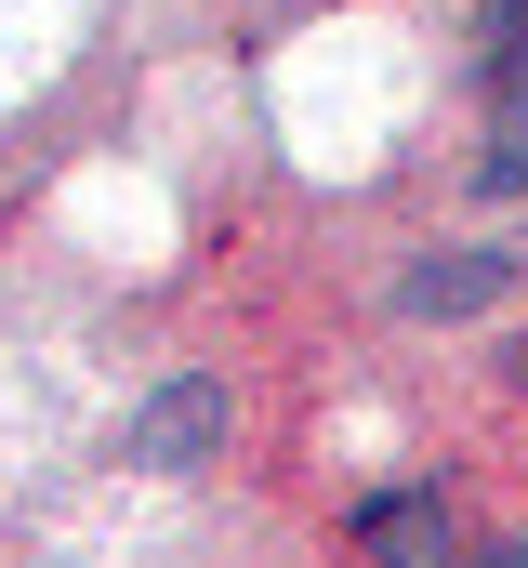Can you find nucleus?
Wrapping results in <instances>:
<instances>
[{
    "label": "nucleus",
    "instance_id": "f257e3e1",
    "mask_svg": "<svg viewBox=\"0 0 528 568\" xmlns=\"http://www.w3.org/2000/svg\"><path fill=\"white\" fill-rule=\"evenodd\" d=\"M225 424H238L225 371H172V384L120 424V463L132 476H199V463H225Z\"/></svg>",
    "mask_w": 528,
    "mask_h": 568
},
{
    "label": "nucleus",
    "instance_id": "f03ea898",
    "mask_svg": "<svg viewBox=\"0 0 528 568\" xmlns=\"http://www.w3.org/2000/svg\"><path fill=\"white\" fill-rule=\"evenodd\" d=\"M516 291V252H423V265H396V317H489Z\"/></svg>",
    "mask_w": 528,
    "mask_h": 568
},
{
    "label": "nucleus",
    "instance_id": "7ed1b4c3",
    "mask_svg": "<svg viewBox=\"0 0 528 568\" xmlns=\"http://www.w3.org/2000/svg\"><path fill=\"white\" fill-rule=\"evenodd\" d=\"M357 542H384V556H436V542H449V516H436L423 489H396V503H370V516H357Z\"/></svg>",
    "mask_w": 528,
    "mask_h": 568
},
{
    "label": "nucleus",
    "instance_id": "20e7f679",
    "mask_svg": "<svg viewBox=\"0 0 528 568\" xmlns=\"http://www.w3.org/2000/svg\"><path fill=\"white\" fill-rule=\"evenodd\" d=\"M476 185H489V199H528V93H502V120L476 145Z\"/></svg>",
    "mask_w": 528,
    "mask_h": 568
},
{
    "label": "nucleus",
    "instance_id": "39448f33",
    "mask_svg": "<svg viewBox=\"0 0 528 568\" xmlns=\"http://www.w3.org/2000/svg\"><path fill=\"white\" fill-rule=\"evenodd\" d=\"M476 40H489V80L528 93V0H476Z\"/></svg>",
    "mask_w": 528,
    "mask_h": 568
},
{
    "label": "nucleus",
    "instance_id": "423d86ee",
    "mask_svg": "<svg viewBox=\"0 0 528 568\" xmlns=\"http://www.w3.org/2000/svg\"><path fill=\"white\" fill-rule=\"evenodd\" d=\"M502 384H528V331H516V344H502Z\"/></svg>",
    "mask_w": 528,
    "mask_h": 568
}]
</instances>
